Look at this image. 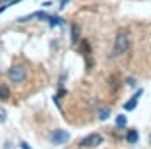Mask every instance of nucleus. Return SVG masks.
<instances>
[{"label":"nucleus","mask_w":151,"mask_h":149,"mask_svg":"<svg viewBox=\"0 0 151 149\" xmlns=\"http://www.w3.org/2000/svg\"><path fill=\"white\" fill-rule=\"evenodd\" d=\"M128 124V118H126V114H118L116 116V128H124Z\"/></svg>","instance_id":"nucleus-11"},{"label":"nucleus","mask_w":151,"mask_h":149,"mask_svg":"<svg viewBox=\"0 0 151 149\" xmlns=\"http://www.w3.org/2000/svg\"><path fill=\"white\" fill-rule=\"evenodd\" d=\"M138 140H139L138 130H128V134H126V141H128L130 145H134V143H138Z\"/></svg>","instance_id":"nucleus-7"},{"label":"nucleus","mask_w":151,"mask_h":149,"mask_svg":"<svg viewBox=\"0 0 151 149\" xmlns=\"http://www.w3.org/2000/svg\"><path fill=\"white\" fill-rule=\"evenodd\" d=\"M126 83H128L130 87H136V79H134V78H128V79H126Z\"/></svg>","instance_id":"nucleus-15"},{"label":"nucleus","mask_w":151,"mask_h":149,"mask_svg":"<svg viewBox=\"0 0 151 149\" xmlns=\"http://www.w3.org/2000/svg\"><path fill=\"white\" fill-rule=\"evenodd\" d=\"M4 147H6V149H14V147H12V143H10V141H6V143H4Z\"/></svg>","instance_id":"nucleus-18"},{"label":"nucleus","mask_w":151,"mask_h":149,"mask_svg":"<svg viewBox=\"0 0 151 149\" xmlns=\"http://www.w3.org/2000/svg\"><path fill=\"white\" fill-rule=\"evenodd\" d=\"M103 143V136L101 134H89L83 140L80 141V147H97V145Z\"/></svg>","instance_id":"nucleus-4"},{"label":"nucleus","mask_w":151,"mask_h":149,"mask_svg":"<svg viewBox=\"0 0 151 149\" xmlns=\"http://www.w3.org/2000/svg\"><path fill=\"white\" fill-rule=\"evenodd\" d=\"M68 2H70V0H60V4H58V6H60V8H64V6H66Z\"/></svg>","instance_id":"nucleus-17"},{"label":"nucleus","mask_w":151,"mask_h":149,"mask_svg":"<svg viewBox=\"0 0 151 149\" xmlns=\"http://www.w3.org/2000/svg\"><path fill=\"white\" fill-rule=\"evenodd\" d=\"M6 122V110L4 109H0V124Z\"/></svg>","instance_id":"nucleus-13"},{"label":"nucleus","mask_w":151,"mask_h":149,"mask_svg":"<svg viewBox=\"0 0 151 149\" xmlns=\"http://www.w3.org/2000/svg\"><path fill=\"white\" fill-rule=\"evenodd\" d=\"M149 143H151V136H149Z\"/></svg>","instance_id":"nucleus-20"},{"label":"nucleus","mask_w":151,"mask_h":149,"mask_svg":"<svg viewBox=\"0 0 151 149\" xmlns=\"http://www.w3.org/2000/svg\"><path fill=\"white\" fill-rule=\"evenodd\" d=\"M81 50H83V54H87V53H89V45L85 43V41L81 43Z\"/></svg>","instance_id":"nucleus-14"},{"label":"nucleus","mask_w":151,"mask_h":149,"mask_svg":"<svg viewBox=\"0 0 151 149\" xmlns=\"http://www.w3.org/2000/svg\"><path fill=\"white\" fill-rule=\"evenodd\" d=\"M76 43H80V29L78 27H72V45H76Z\"/></svg>","instance_id":"nucleus-12"},{"label":"nucleus","mask_w":151,"mask_h":149,"mask_svg":"<svg viewBox=\"0 0 151 149\" xmlns=\"http://www.w3.org/2000/svg\"><path fill=\"white\" fill-rule=\"evenodd\" d=\"M8 99H10V87L6 83H2V85H0V101L6 103Z\"/></svg>","instance_id":"nucleus-8"},{"label":"nucleus","mask_w":151,"mask_h":149,"mask_svg":"<svg viewBox=\"0 0 151 149\" xmlns=\"http://www.w3.org/2000/svg\"><path fill=\"white\" fill-rule=\"evenodd\" d=\"M19 147H22V149H31V145L27 143V141H22V143H19Z\"/></svg>","instance_id":"nucleus-16"},{"label":"nucleus","mask_w":151,"mask_h":149,"mask_svg":"<svg viewBox=\"0 0 151 149\" xmlns=\"http://www.w3.org/2000/svg\"><path fill=\"white\" fill-rule=\"evenodd\" d=\"M47 22H49V25H50V27H58V25H64V19L60 18V16H50V18L47 19Z\"/></svg>","instance_id":"nucleus-9"},{"label":"nucleus","mask_w":151,"mask_h":149,"mask_svg":"<svg viewBox=\"0 0 151 149\" xmlns=\"http://www.w3.org/2000/svg\"><path fill=\"white\" fill-rule=\"evenodd\" d=\"M49 18H50V14H47L45 10H39V12H33V14H27V16L18 18V23H27V22H31V19H43V22H47Z\"/></svg>","instance_id":"nucleus-5"},{"label":"nucleus","mask_w":151,"mask_h":149,"mask_svg":"<svg viewBox=\"0 0 151 149\" xmlns=\"http://www.w3.org/2000/svg\"><path fill=\"white\" fill-rule=\"evenodd\" d=\"M25 78H27V68L23 64H14V66H10L8 79L12 81V83H22V81H25Z\"/></svg>","instance_id":"nucleus-2"},{"label":"nucleus","mask_w":151,"mask_h":149,"mask_svg":"<svg viewBox=\"0 0 151 149\" xmlns=\"http://www.w3.org/2000/svg\"><path fill=\"white\" fill-rule=\"evenodd\" d=\"M49 140H50L52 145H66L68 141H70V132L68 130H52Z\"/></svg>","instance_id":"nucleus-3"},{"label":"nucleus","mask_w":151,"mask_h":149,"mask_svg":"<svg viewBox=\"0 0 151 149\" xmlns=\"http://www.w3.org/2000/svg\"><path fill=\"white\" fill-rule=\"evenodd\" d=\"M142 95H143V89H138V91H136V93L132 95V99H130V101L124 105V110H128V112H130V110H134V109H136V107H138L139 97H142Z\"/></svg>","instance_id":"nucleus-6"},{"label":"nucleus","mask_w":151,"mask_h":149,"mask_svg":"<svg viewBox=\"0 0 151 149\" xmlns=\"http://www.w3.org/2000/svg\"><path fill=\"white\" fill-rule=\"evenodd\" d=\"M109 118H111V109H109V107L99 109V120H103V122H105V120H109Z\"/></svg>","instance_id":"nucleus-10"},{"label":"nucleus","mask_w":151,"mask_h":149,"mask_svg":"<svg viewBox=\"0 0 151 149\" xmlns=\"http://www.w3.org/2000/svg\"><path fill=\"white\" fill-rule=\"evenodd\" d=\"M130 45H132V41H130V35L128 33H118L114 39V48H112V56H122V54H126L130 50Z\"/></svg>","instance_id":"nucleus-1"},{"label":"nucleus","mask_w":151,"mask_h":149,"mask_svg":"<svg viewBox=\"0 0 151 149\" xmlns=\"http://www.w3.org/2000/svg\"><path fill=\"white\" fill-rule=\"evenodd\" d=\"M0 2H4V4H6V2H10V0H0Z\"/></svg>","instance_id":"nucleus-19"}]
</instances>
